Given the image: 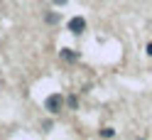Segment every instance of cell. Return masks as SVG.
<instances>
[{"label":"cell","mask_w":152,"mask_h":140,"mask_svg":"<svg viewBox=\"0 0 152 140\" xmlns=\"http://www.w3.org/2000/svg\"><path fill=\"white\" fill-rule=\"evenodd\" d=\"M113 133H115L113 128H103V130H101V135H103V138H113Z\"/></svg>","instance_id":"5"},{"label":"cell","mask_w":152,"mask_h":140,"mask_svg":"<svg viewBox=\"0 0 152 140\" xmlns=\"http://www.w3.org/2000/svg\"><path fill=\"white\" fill-rule=\"evenodd\" d=\"M69 0H54V5H66Z\"/></svg>","instance_id":"6"},{"label":"cell","mask_w":152,"mask_h":140,"mask_svg":"<svg viewBox=\"0 0 152 140\" xmlns=\"http://www.w3.org/2000/svg\"><path fill=\"white\" fill-rule=\"evenodd\" d=\"M59 54H61V59H66V62H76L79 59V54H74V49H61Z\"/></svg>","instance_id":"3"},{"label":"cell","mask_w":152,"mask_h":140,"mask_svg":"<svg viewBox=\"0 0 152 140\" xmlns=\"http://www.w3.org/2000/svg\"><path fill=\"white\" fill-rule=\"evenodd\" d=\"M147 54H152V44H147Z\"/></svg>","instance_id":"7"},{"label":"cell","mask_w":152,"mask_h":140,"mask_svg":"<svg viewBox=\"0 0 152 140\" xmlns=\"http://www.w3.org/2000/svg\"><path fill=\"white\" fill-rule=\"evenodd\" d=\"M47 22H49V25H56V22H59V15L49 12V15H47Z\"/></svg>","instance_id":"4"},{"label":"cell","mask_w":152,"mask_h":140,"mask_svg":"<svg viewBox=\"0 0 152 140\" xmlns=\"http://www.w3.org/2000/svg\"><path fill=\"white\" fill-rule=\"evenodd\" d=\"M61 106H64V98H61V93H52V96L44 101V108L49 111V113H59V111H61Z\"/></svg>","instance_id":"1"},{"label":"cell","mask_w":152,"mask_h":140,"mask_svg":"<svg viewBox=\"0 0 152 140\" xmlns=\"http://www.w3.org/2000/svg\"><path fill=\"white\" fill-rule=\"evenodd\" d=\"M69 30L74 34H81L83 30H86V20H83V17H71L69 20Z\"/></svg>","instance_id":"2"}]
</instances>
